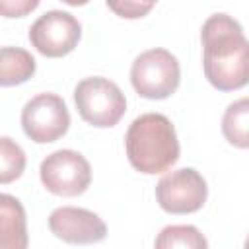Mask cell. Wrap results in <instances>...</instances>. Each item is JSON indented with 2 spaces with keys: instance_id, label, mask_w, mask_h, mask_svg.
<instances>
[{
  "instance_id": "cell-1",
  "label": "cell",
  "mask_w": 249,
  "mask_h": 249,
  "mask_svg": "<svg viewBox=\"0 0 249 249\" xmlns=\"http://www.w3.org/2000/svg\"><path fill=\"white\" fill-rule=\"evenodd\" d=\"M200 39L206 80L220 91L243 88L247 84L249 47L239 21L228 14H214L204 21Z\"/></svg>"
},
{
  "instance_id": "cell-2",
  "label": "cell",
  "mask_w": 249,
  "mask_h": 249,
  "mask_svg": "<svg viewBox=\"0 0 249 249\" xmlns=\"http://www.w3.org/2000/svg\"><path fill=\"white\" fill-rule=\"evenodd\" d=\"M124 148L130 165L146 175L163 173L179 160L175 126L161 113L136 117L126 130Z\"/></svg>"
},
{
  "instance_id": "cell-3",
  "label": "cell",
  "mask_w": 249,
  "mask_h": 249,
  "mask_svg": "<svg viewBox=\"0 0 249 249\" xmlns=\"http://www.w3.org/2000/svg\"><path fill=\"white\" fill-rule=\"evenodd\" d=\"M74 101L80 117L97 128L115 126L126 111V99L121 88L101 76H91L78 82Z\"/></svg>"
},
{
  "instance_id": "cell-4",
  "label": "cell",
  "mask_w": 249,
  "mask_h": 249,
  "mask_svg": "<svg viewBox=\"0 0 249 249\" xmlns=\"http://www.w3.org/2000/svg\"><path fill=\"white\" fill-rule=\"evenodd\" d=\"M181 82L177 58L167 49H150L140 53L130 66V84L140 97L165 99Z\"/></svg>"
},
{
  "instance_id": "cell-5",
  "label": "cell",
  "mask_w": 249,
  "mask_h": 249,
  "mask_svg": "<svg viewBox=\"0 0 249 249\" xmlns=\"http://www.w3.org/2000/svg\"><path fill=\"white\" fill-rule=\"evenodd\" d=\"M43 187L56 196H78L91 183L89 161L74 150H56L49 154L39 167Z\"/></svg>"
},
{
  "instance_id": "cell-6",
  "label": "cell",
  "mask_w": 249,
  "mask_h": 249,
  "mask_svg": "<svg viewBox=\"0 0 249 249\" xmlns=\"http://www.w3.org/2000/svg\"><path fill=\"white\" fill-rule=\"evenodd\" d=\"M70 113L64 99L56 93H37L21 109V128L37 144H49L66 134Z\"/></svg>"
},
{
  "instance_id": "cell-7",
  "label": "cell",
  "mask_w": 249,
  "mask_h": 249,
  "mask_svg": "<svg viewBox=\"0 0 249 249\" xmlns=\"http://www.w3.org/2000/svg\"><path fill=\"white\" fill-rule=\"evenodd\" d=\"M208 187L193 167H181L163 175L156 185V200L169 214H191L204 206Z\"/></svg>"
},
{
  "instance_id": "cell-8",
  "label": "cell",
  "mask_w": 249,
  "mask_h": 249,
  "mask_svg": "<svg viewBox=\"0 0 249 249\" xmlns=\"http://www.w3.org/2000/svg\"><path fill=\"white\" fill-rule=\"evenodd\" d=\"M82 37L80 21L62 10H51L43 14L29 29L31 45L49 58H60L78 47Z\"/></svg>"
},
{
  "instance_id": "cell-9",
  "label": "cell",
  "mask_w": 249,
  "mask_h": 249,
  "mask_svg": "<svg viewBox=\"0 0 249 249\" xmlns=\"http://www.w3.org/2000/svg\"><path fill=\"white\" fill-rule=\"evenodd\" d=\"M49 230L58 239L74 245L97 243L107 235V226L95 212L76 206L54 208L49 216Z\"/></svg>"
},
{
  "instance_id": "cell-10",
  "label": "cell",
  "mask_w": 249,
  "mask_h": 249,
  "mask_svg": "<svg viewBox=\"0 0 249 249\" xmlns=\"http://www.w3.org/2000/svg\"><path fill=\"white\" fill-rule=\"evenodd\" d=\"M27 247V220L23 204L0 193V249H25Z\"/></svg>"
},
{
  "instance_id": "cell-11",
  "label": "cell",
  "mask_w": 249,
  "mask_h": 249,
  "mask_svg": "<svg viewBox=\"0 0 249 249\" xmlns=\"http://www.w3.org/2000/svg\"><path fill=\"white\" fill-rule=\"evenodd\" d=\"M35 58L19 47L0 49V88H12L27 82L35 74Z\"/></svg>"
},
{
  "instance_id": "cell-12",
  "label": "cell",
  "mask_w": 249,
  "mask_h": 249,
  "mask_svg": "<svg viewBox=\"0 0 249 249\" xmlns=\"http://www.w3.org/2000/svg\"><path fill=\"white\" fill-rule=\"evenodd\" d=\"M222 132L231 146L241 148V150L249 146V101L247 97H241L228 105L222 117Z\"/></svg>"
},
{
  "instance_id": "cell-13",
  "label": "cell",
  "mask_w": 249,
  "mask_h": 249,
  "mask_svg": "<svg viewBox=\"0 0 249 249\" xmlns=\"http://www.w3.org/2000/svg\"><path fill=\"white\" fill-rule=\"evenodd\" d=\"M154 245L158 249H173V247H183V249H204L208 241L204 235L195 228V226H167L160 231L156 237Z\"/></svg>"
},
{
  "instance_id": "cell-14",
  "label": "cell",
  "mask_w": 249,
  "mask_h": 249,
  "mask_svg": "<svg viewBox=\"0 0 249 249\" xmlns=\"http://www.w3.org/2000/svg\"><path fill=\"white\" fill-rule=\"evenodd\" d=\"M25 163L27 158L23 148L16 140L0 136V185H8L19 179L25 171Z\"/></svg>"
},
{
  "instance_id": "cell-15",
  "label": "cell",
  "mask_w": 249,
  "mask_h": 249,
  "mask_svg": "<svg viewBox=\"0 0 249 249\" xmlns=\"http://www.w3.org/2000/svg\"><path fill=\"white\" fill-rule=\"evenodd\" d=\"M107 6L121 18L124 19H138V18H144L154 6L152 4H146L142 0H105Z\"/></svg>"
},
{
  "instance_id": "cell-16",
  "label": "cell",
  "mask_w": 249,
  "mask_h": 249,
  "mask_svg": "<svg viewBox=\"0 0 249 249\" xmlns=\"http://www.w3.org/2000/svg\"><path fill=\"white\" fill-rule=\"evenodd\" d=\"M41 0H0V16L2 18H23L31 14Z\"/></svg>"
},
{
  "instance_id": "cell-17",
  "label": "cell",
  "mask_w": 249,
  "mask_h": 249,
  "mask_svg": "<svg viewBox=\"0 0 249 249\" xmlns=\"http://www.w3.org/2000/svg\"><path fill=\"white\" fill-rule=\"evenodd\" d=\"M64 4H68V6H86L89 0H62Z\"/></svg>"
},
{
  "instance_id": "cell-18",
  "label": "cell",
  "mask_w": 249,
  "mask_h": 249,
  "mask_svg": "<svg viewBox=\"0 0 249 249\" xmlns=\"http://www.w3.org/2000/svg\"><path fill=\"white\" fill-rule=\"evenodd\" d=\"M142 2H146V4H152V6H156V2H158V0H142Z\"/></svg>"
}]
</instances>
